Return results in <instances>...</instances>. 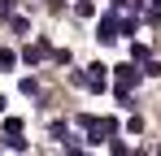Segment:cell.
Wrapping results in <instances>:
<instances>
[{"instance_id": "6da1fadb", "label": "cell", "mask_w": 161, "mask_h": 156, "mask_svg": "<svg viewBox=\"0 0 161 156\" xmlns=\"http://www.w3.org/2000/svg\"><path fill=\"white\" fill-rule=\"evenodd\" d=\"M109 65H100V61H96V65H87V74H83V87H87V91H105V82H109V74H105Z\"/></svg>"}, {"instance_id": "7a4b0ae2", "label": "cell", "mask_w": 161, "mask_h": 156, "mask_svg": "<svg viewBox=\"0 0 161 156\" xmlns=\"http://www.w3.org/2000/svg\"><path fill=\"white\" fill-rule=\"evenodd\" d=\"M96 39H100V44H113V39H122V22H118V18H105V22L96 26Z\"/></svg>"}, {"instance_id": "3957f363", "label": "cell", "mask_w": 161, "mask_h": 156, "mask_svg": "<svg viewBox=\"0 0 161 156\" xmlns=\"http://www.w3.org/2000/svg\"><path fill=\"white\" fill-rule=\"evenodd\" d=\"M139 82V70L135 65H118V87H135Z\"/></svg>"}, {"instance_id": "277c9868", "label": "cell", "mask_w": 161, "mask_h": 156, "mask_svg": "<svg viewBox=\"0 0 161 156\" xmlns=\"http://www.w3.org/2000/svg\"><path fill=\"white\" fill-rule=\"evenodd\" d=\"M22 61H26V65H39V61H44V44H35V48H26V52H22Z\"/></svg>"}, {"instance_id": "5b68a950", "label": "cell", "mask_w": 161, "mask_h": 156, "mask_svg": "<svg viewBox=\"0 0 161 156\" xmlns=\"http://www.w3.org/2000/svg\"><path fill=\"white\" fill-rule=\"evenodd\" d=\"M18 65V52L13 48H0V70H13Z\"/></svg>"}, {"instance_id": "8992f818", "label": "cell", "mask_w": 161, "mask_h": 156, "mask_svg": "<svg viewBox=\"0 0 161 156\" xmlns=\"http://www.w3.org/2000/svg\"><path fill=\"white\" fill-rule=\"evenodd\" d=\"M13 9H18V0H0V22H9V18H13Z\"/></svg>"}, {"instance_id": "52a82bcc", "label": "cell", "mask_w": 161, "mask_h": 156, "mask_svg": "<svg viewBox=\"0 0 161 156\" xmlns=\"http://www.w3.org/2000/svg\"><path fill=\"white\" fill-rule=\"evenodd\" d=\"M22 96H39V82L35 78H22Z\"/></svg>"}, {"instance_id": "ba28073f", "label": "cell", "mask_w": 161, "mask_h": 156, "mask_svg": "<svg viewBox=\"0 0 161 156\" xmlns=\"http://www.w3.org/2000/svg\"><path fill=\"white\" fill-rule=\"evenodd\" d=\"M74 13H79V18H92L96 9H92V0H79V4H74Z\"/></svg>"}, {"instance_id": "9c48e42d", "label": "cell", "mask_w": 161, "mask_h": 156, "mask_svg": "<svg viewBox=\"0 0 161 156\" xmlns=\"http://www.w3.org/2000/svg\"><path fill=\"white\" fill-rule=\"evenodd\" d=\"M0 108H4V96H0Z\"/></svg>"}]
</instances>
